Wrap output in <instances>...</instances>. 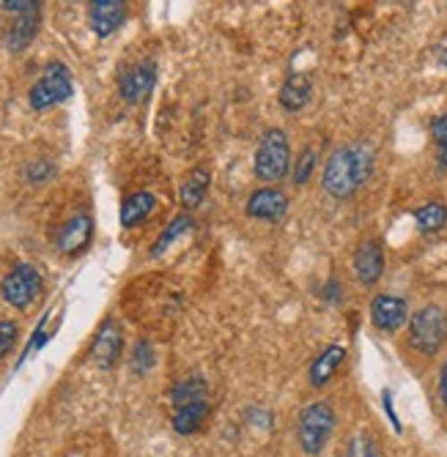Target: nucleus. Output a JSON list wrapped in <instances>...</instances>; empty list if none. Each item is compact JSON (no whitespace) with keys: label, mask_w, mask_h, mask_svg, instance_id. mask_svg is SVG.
<instances>
[{"label":"nucleus","mask_w":447,"mask_h":457,"mask_svg":"<svg viewBox=\"0 0 447 457\" xmlns=\"http://www.w3.org/2000/svg\"><path fill=\"white\" fill-rule=\"evenodd\" d=\"M374 148L368 143H349L330 154L321 173V187L330 197L346 200L359 192V187L374 173Z\"/></svg>","instance_id":"obj_1"},{"label":"nucleus","mask_w":447,"mask_h":457,"mask_svg":"<svg viewBox=\"0 0 447 457\" xmlns=\"http://www.w3.org/2000/svg\"><path fill=\"white\" fill-rule=\"evenodd\" d=\"M291 145H289V135L272 127L264 132L258 151H256V162H253V173L258 181L264 184H280L286 176H291Z\"/></svg>","instance_id":"obj_2"},{"label":"nucleus","mask_w":447,"mask_h":457,"mask_svg":"<svg viewBox=\"0 0 447 457\" xmlns=\"http://www.w3.org/2000/svg\"><path fill=\"white\" fill-rule=\"evenodd\" d=\"M333 430H335V411L327 400H313L299 411L297 438H299V449L308 457H316L324 452Z\"/></svg>","instance_id":"obj_3"},{"label":"nucleus","mask_w":447,"mask_h":457,"mask_svg":"<svg viewBox=\"0 0 447 457\" xmlns=\"http://www.w3.org/2000/svg\"><path fill=\"white\" fill-rule=\"evenodd\" d=\"M447 343V312L436 304L420 307L409 318V345L423 356H436Z\"/></svg>","instance_id":"obj_4"},{"label":"nucleus","mask_w":447,"mask_h":457,"mask_svg":"<svg viewBox=\"0 0 447 457\" xmlns=\"http://www.w3.org/2000/svg\"><path fill=\"white\" fill-rule=\"evenodd\" d=\"M74 86H72V74L63 63H50L45 69V74L33 82V88L28 94V102L33 110H50L61 102H66L72 96Z\"/></svg>","instance_id":"obj_5"},{"label":"nucleus","mask_w":447,"mask_h":457,"mask_svg":"<svg viewBox=\"0 0 447 457\" xmlns=\"http://www.w3.org/2000/svg\"><path fill=\"white\" fill-rule=\"evenodd\" d=\"M42 285L45 282H42V274H38L36 266L20 263L4 277V282H0V294H4L6 304H12L14 310H25L38 299Z\"/></svg>","instance_id":"obj_6"},{"label":"nucleus","mask_w":447,"mask_h":457,"mask_svg":"<svg viewBox=\"0 0 447 457\" xmlns=\"http://www.w3.org/2000/svg\"><path fill=\"white\" fill-rule=\"evenodd\" d=\"M248 217L258 222H283V217L289 214V195L277 187H261L248 197Z\"/></svg>","instance_id":"obj_7"},{"label":"nucleus","mask_w":447,"mask_h":457,"mask_svg":"<svg viewBox=\"0 0 447 457\" xmlns=\"http://www.w3.org/2000/svg\"><path fill=\"white\" fill-rule=\"evenodd\" d=\"M409 320V304L401 296L392 294H379L371 302V323L384 331V335H395V331Z\"/></svg>","instance_id":"obj_8"},{"label":"nucleus","mask_w":447,"mask_h":457,"mask_svg":"<svg viewBox=\"0 0 447 457\" xmlns=\"http://www.w3.org/2000/svg\"><path fill=\"white\" fill-rule=\"evenodd\" d=\"M154 82H156V66L151 61H143V63H135L132 69H127L124 74H121L118 94L124 102L138 104L154 91Z\"/></svg>","instance_id":"obj_9"},{"label":"nucleus","mask_w":447,"mask_h":457,"mask_svg":"<svg viewBox=\"0 0 447 457\" xmlns=\"http://www.w3.org/2000/svg\"><path fill=\"white\" fill-rule=\"evenodd\" d=\"M127 20V4L124 0H94L89 6V25L99 38L113 36Z\"/></svg>","instance_id":"obj_10"},{"label":"nucleus","mask_w":447,"mask_h":457,"mask_svg":"<svg viewBox=\"0 0 447 457\" xmlns=\"http://www.w3.org/2000/svg\"><path fill=\"white\" fill-rule=\"evenodd\" d=\"M354 274L357 279L365 285V287H371L382 279L384 274V249L379 241L368 238V241H362L357 246V253H354Z\"/></svg>","instance_id":"obj_11"},{"label":"nucleus","mask_w":447,"mask_h":457,"mask_svg":"<svg viewBox=\"0 0 447 457\" xmlns=\"http://www.w3.org/2000/svg\"><path fill=\"white\" fill-rule=\"evenodd\" d=\"M91 236H94V222L89 214H74L72 220H66L58 230V249L63 255H77L83 253V249L91 244Z\"/></svg>","instance_id":"obj_12"},{"label":"nucleus","mask_w":447,"mask_h":457,"mask_svg":"<svg viewBox=\"0 0 447 457\" xmlns=\"http://www.w3.org/2000/svg\"><path fill=\"white\" fill-rule=\"evenodd\" d=\"M310 96H313V82H310V77L302 74V71H291L286 79H283L277 102H280V107L286 110V112H299V110L308 107Z\"/></svg>","instance_id":"obj_13"},{"label":"nucleus","mask_w":447,"mask_h":457,"mask_svg":"<svg viewBox=\"0 0 447 457\" xmlns=\"http://www.w3.org/2000/svg\"><path fill=\"white\" fill-rule=\"evenodd\" d=\"M121 345H124V340H121V328L113 323V320H105L99 335L91 345V359L102 367V370H110L118 356H121Z\"/></svg>","instance_id":"obj_14"},{"label":"nucleus","mask_w":447,"mask_h":457,"mask_svg":"<svg viewBox=\"0 0 447 457\" xmlns=\"http://www.w3.org/2000/svg\"><path fill=\"white\" fill-rule=\"evenodd\" d=\"M343 359H346V348H343V345H327V348H324V351L313 359V364H310V370H308V381H310V386H316V389L327 386V384L335 378V372L341 370Z\"/></svg>","instance_id":"obj_15"},{"label":"nucleus","mask_w":447,"mask_h":457,"mask_svg":"<svg viewBox=\"0 0 447 457\" xmlns=\"http://www.w3.org/2000/svg\"><path fill=\"white\" fill-rule=\"evenodd\" d=\"M209 413H212L209 400H195V403H187V405L173 408V420H171V425H173V430H176L179 436H192V433H198L203 425H207Z\"/></svg>","instance_id":"obj_16"},{"label":"nucleus","mask_w":447,"mask_h":457,"mask_svg":"<svg viewBox=\"0 0 447 457\" xmlns=\"http://www.w3.org/2000/svg\"><path fill=\"white\" fill-rule=\"evenodd\" d=\"M156 209V197L151 192H132L124 203H121V228H135L146 222Z\"/></svg>","instance_id":"obj_17"},{"label":"nucleus","mask_w":447,"mask_h":457,"mask_svg":"<svg viewBox=\"0 0 447 457\" xmlns=\"http://www.w3.org/2000/svg\"><path fill=\"white\" fill-rule=\"evenodd\" d=\"M209 184H212V176L203 168H195L184 179V184L179 189V200H181V205H184L187 212H195L198 205L203 203V197H207V192H209Z\"/></svg>","instance_id":"obj_18"},{"label":"nucleus","mask_w":447,"mask_h":457,"mask_svg":"<svg viewBox=\"0 0 447 457\" xmlns=\"http://www.w3.org/2000/svg\"><path fill=\"white\" fill-rule=\"evenodd\" d=\"M38 33V12H28V14H20V20L12 25L9 36H6V45L12 53H22L30 41L36 38Z\"/></svg>","instance_id":"obj_19"},{"label":"nucleus","mask_w":447,"mask_h":457,"mask_svg":"<svg viewBox=\"0 0 447 457\" xmlns=\"http://www.w3.org/2000/svg\"><path fill=\"white\" fill-rule=\"evenodd\" d=\"M207 392H209L207 381L200 376H187L171 386V403H173V408H179V405H187L195 400H207Z\"/></svg>","instance_id":"obj_20"},{"label":"nucleus","mask_w":447,"mask_h":457,"mask_svg":"<svg viewBox=\"0 0 447 457\" xmlns=\"http://www.w3.org/2000/svg\"><path fill=\"white\" fill-rule=\"evenodd\" d=\"M415 222L423 233H439L447 225V205L439 200H431L415 212Z\"/></svg>","instance_id":"obj_21"},{"label":"nucleus","mask_w":447,"mask_h":457,"mask_svg":"<svg viewBox=\"0 0 447 457\" xmlns=\"http://www.w3.org/2000/svg\"><path fill=\"white\" fill-rule=\"evenodd\" d=\"M190 228H192V217H187V214L176 217V220H173V222L165 228V230L159 233V238L154 241V246H151V255H154V258H159V255L165 253V249H168V246H171L176 238H181V236H184Z\"/></svg>","instance_id":"obj_22"},{"label":"nucleus","mask_w":447,"mask_h":457,"mask_svg":"<svg viewBox=\"0 0 447 457\" xmlns=\"http://www.w3.org/2000/svg\"><path fill=\"white\" fill-rule=\"evenodd\" d=\"M313 170H316V151H313V148H305V151L299 154V159L291 164V181H294L297 187H305V184L310 181Z\"/></svg>","instance_id":"obj_23"},{"label":"nucleus","mask_w":447,"mask_h":457,"mask_svg":"<svg viewBox=\"0 0 447 457\" xmlns=\"http://www.w3.org/2000/svg\"><path fill=\"white\" fill-rule=\"evenodd\" d=\"M431 137L436 143V159L442 168H447V110L434 118L431 123Z\"/></svg>","instance_id":"obj_24"},{"label":"nucleus","mask_w":447,"mask_h":457,"mask_svg":"<svg viewBox=\"0 0 447 457\" xmlns=\"http://www.w3.org/2000/svg\"><path fill=\"white\" fill-rule=\"evenodd\" d=\"M346 457H379V446H376V441L368 433H357L349 441Z\"/></svg>","instance_id":"obj_25"},{"label":"nucleus","mask_w":447,"mask_h":457,"mask_svg":"<svg viewBox=\"0 0 447 457\" xmlns=\"http://www.w3.org/2000/svg\"><path fill=\"white\" fill-rule=\"evenodd\" d=\"M28 181L30 184H45L47 179L55 176V164L47 162V159H38V162H30V168H28Z\"/></svg>","instance_id":"obj_26"},{"label":"nucleus","mask_w":447,"mask_h":457,"mask_svg":"<svg viewBox=\"0 0 447 457\" xmlns=\"http://www.w3.org/2000/svg\"><path fill=\"white\" fill-rule=\"evenodd\" d=\"M17 335H20V326L14 320H0V359L14 348Z\"/></svg>","instance_id":"obj_27"},{"label":"nucleus","mask_w":447,"mask_h":457,"mask_svg":"<svg viewBox=\"0 0 447 457\" xmlns=\"http://www.w3.org/2000/svg\"><path fill=\"white\" fill-rule=\"evenodd\" d=\"M151 364H154V351H151V345H148L146 340H140V343L135 345V351H132V370L143 376V372H146Z\"/></svg>","instance_id":"obj_28"},{"label":"nucleus","mask_w":447,"mask_h":457,"mask_svg":"<svg viewBox=\"0 0 447 457\" xmlns=\"http://www.w3.org/2000/svg\"><path fill=\"white\" fill-rule=\"evenodd\" d=\"M4 9L17 12V14H28V12H38V4H30V0H6Z\"/></svg>","instance_id":"obj_29"},{"label":"nucleus","mask_w":447,"mask_h":457,"mask_svg":"<svg viewBox=\"0 0 447 457\" xmlns=\"http://www.w3.org/2000/svg\"><path fill=\"white\" fill-rule=\"evenodd\" d=\"M382 400H384V411H387V417H390V422H392V428H395V430L401 433V425H398V417H395V411H392V395H390L387 389L382 392Z\"/></svg>","instance_id":"obj_30"},{"label":"nucleus","mask_w":447,"mask_h":457,"mask_svg":"<svg viewBox=\"0 0 447 457\" xmlns=\"http://www.w3.org/2000/svg\"><path fill=\"white\" fill-rule=\"evenodd\" d=\"M439 397L447 405V361L442 364V372H439Z\"/></svg>","instance_id":"obj_31"},{"label":"nucleus","mask_w":447,"mask_h":457,"mask_svg":"<svg viewBox=\"0 0 447 457\" xmlns=\"http://www.w3.org/2000/svg\"><path fill=\"white\" fill-rule=\"evenodd\" d=\"M338 290H341V285L333 279V282L327 285V299H333V302H335V299H338Z\"/></svg>","instance_id":"obj_32"},{"label":"nucleus","mask_w":447,"mask_h":457,"mask_svg":"<svg viewBox=\"0 0 447 457\" xmlns=\"http://www.w3.org/2000/svg\"><path fill=\"white\" fill-rule=\"evenodd\" d=\"M436 53H439V58H442V61L447 63V50H436Z\"/></svg>","instance_id":"obj_33"}]
</instances>
